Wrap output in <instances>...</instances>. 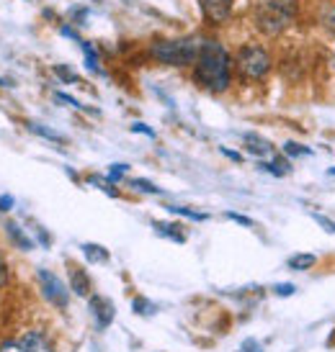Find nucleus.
<instances>
[{"label":"nucleus","instance_id":"23","mask_svg":"<svg viewBox=\"0 0 335 352\" xmlns=\"http://www.w3.org/2000/svg\"><path fill=\"white\" fill-rule=\"evenodd\" d=\"M129 170V165H114L109 170V183H119L121 177H124V173Z\"/></svg>","mask_w":335,"mask_h":352},{"label":"nucleus","instance_id":"12","mask_svg":"<svg viewBox=\"0 0 335 352\" xmlns=\"http://www.w3.org/2000/svg\"><path fill=\"white\" fill-rule=\"evenodd\" d=\"M289 267L292 270H309V267H315L317 265V257L309 252H302V254H294V257H289Z\"/></svg>","mask_w":335,"mask_h":352},{"label":"nucleus","instance_id":"5","mask_svg":"<svg viewBox=\"0 0 335 352\" xmlns=\"http://www.w3.org/2000/svg\"><path fill=\"white\" fill-rule=\"evenodd\" d=\"M39 283L44 296H47V301L59 306V309L68 306V288H65V283L59 280L57 275L50 273V270H39Z\"/></svg>","mask_w":335,"mask_h":352},{"label":"nucleus","instance_id":"20","mask_svg":"<svg viewBox=\"0 0 335 352\" xmlns=\"http://www.w3.org/2000/svg\"><path fill=\"white\" fill-rule=\"evenodd\" d=\"M284 155L286 157H309L312 152L307 147H302V144H296V142H286L284 144Z\"/></svg>","mask_w":335,"mask_h":352},{"label":"nucleus","instance_id":"21","mask_svg":"<svg viewBox=\"0 0 335 352\" xmlns=\"http://www.w3.org/2000/svg\"><path fill=\"white\" fill-rule=\"evenodd\" d=\"M132 306H134V311L142 314V316H150V314H155V306H152L148 298H134V301H132Z\"/></svg>","mask_w":335,"mask_h":352},{"label":"nucleus","instance_id":"34","mask_svg":"<svg viewBox=\"0 0 335 352\" xmlns=\"http://www.w3.org/2000/svg\"><path fill=\"white\" fill-rule=\"evenodd\" d=\"M222 155H227L230 160H235V162H243V155H240V152H232V149H222Z\"/></svg>","mask_w":335,"mask_h":352},{"label":"nucleus","instance_id":"6","mask_svg":"<svg viewBox=\"0 0 335 352\" xmlns=\"http://www.w3.org/2000/svg\"><path fill=\"white\" fill-rule=\"evenodd\" d=\"M199 8L212 26H219L232 13V0H199Z\"/></svg>","mask_w":335,"mask_h":352},{"label":"nucleus","instance_id":"4","mask_svg":"<svg viewBox=\"0 0 335 352\" xmlns=\"http://www.w3.org/2000/svg\"><path fill=\"white\" fill-rule=\"evenodd\" d=\"M235 65H237V72L245 80H263L271 72V67H274V59H271L266 47H261V44H245V47L237 50Z\"/></svg>","mask_w":335,"mask_h":352},{"label":"nucleus","instance_id":"2","mask_svg":"<svg viewBox=\"0 0 335 352\" xmlns=\"http://www.w3.org/2000/svg\"><path fill=\"white\" fill-rule=\"evenodd\" d=\"M296 13H299V0H256L253 6L256 26L266 36L284 34L286 26L296 19Z\"/></svg>","mask_w":335,"mask_h":352},{"label":"nucleus","instance_id":"10","mask_svg":"<svg viewBox=\"0 0 335 352\" xmlns=\"http://www.w3.org/2000/svg\"><path fill=\"white\" fill-rule=\"evenodd\" d=\"M245 147L250 155H256V157L271 155V144H268L263 137H258V134H245Z\"/></svg>","mask_w":335,"mask_h":352},{"label":"nucleus","instance_id":"7","mask_svg":"<svg viewBox=\"0 0 335 352\" xmlns=\"http://www.w3.org/2000/svg\"><path fill=\"white\" fill-rule=\"evenodd\" d=\"M90 311L96 316V324H99L101 329H106L111 322H114V303L109 298H103V296H93L90 298Z\"/></svg>","mask_w":335,"mask_h":352},{"label":"nucleus","instance_id":"36","mask_svg":"<svg viewBox=\"0 0 335 352\" xmlns=\"http://www.w3.org/2000/svg\"><path fill=\"white\" fill-rule=\"evenodd\" d=\"M6 283V263H3V257H0V285Z\"/></svg>","mask_w":335,"mask_h":352},{"label":"nucleus","instance_id":"26","mask_svg":"<svg viewBox=\"0 0 335 352\" xmlns=\"http://www.w3.org/2000/svg\"><path fill=\"white\" fill-rule=\"evenodd\" d=\"M240 352H263V344L258 342V340H245V342L240 344Z\"/></svg>","mask_w":335,"mask_h":352},{"label":"nucleus","instance_id":"11","mask_svg":"<svg viewBox=\"0 0 335 352\" xmlns=\"http://www.w3.org/2000/svg\"><path fill=\"white\" fill-rule=\"evenodd\" d=\"M152 226H155V232H158V234L173 239V242H178V245H183V242H186V234L178 229L181 224H163V221H155Z\"/></svg>","mask_w":335,"mask_h":352},{"label":"nucleus","instance_id":"14","mask_svg":"<svg viewBox=\"0 0 335 352\" xmlns=\"http://www.w3.org/2000/svg\"><path fill=\"white\" fill-rule=\"evenodd\" d=\"M263 167H266L271 175H276V177H284V175H289V173H292L289 157H281V155H278L276 160H274V162H266Z\"/></svg>","mask_w":335,"mask_h":352},{"label":"nucleus","instance_id":"28","mask_svg":"<svg viewBox=\"0 0 335 352\" xmlns=\"http://www.w3.org/2000/svg\"><path fill=\"white\" fill-rule=\"evenodd\" d=\"M312 219H315L317 224L323 226L325 232H330V234H335V224H333V221H330V219H325V216H320V214H315V216H312Z\"/></svg>","mask_w":335,"mask_h":352},{"label":"nucleus","instance_id":"19","mask_svg":"<svg viewBox=\"0 0 335 352\" xmlns=\"http://www.w3.org/2000/svg\"><path fill=\"white\" fill-rule=\"evenodd\" d=\"M54 75H57L62 82H78V75H75V69L72 67H68V65H54Z\"/></svg>","mask_w":335,"mask_h":352},{"label":"nucleus","instance_id":"25","mask_svg":"<svg viewBox=\"0 0 335 352\" xmlns=\"http://www.w3.org/2000/svg\"><path fill=\"white\" fill-rule=\"evenodd\" d=\"M90 183H93V186H99L101 190H106L109 196H119V190H116V188H111V186H114V183H111V186H109V183H106V180H101V177H90Z\"/></svg>","mask_w":335,"mask_h":352},{"label":"nucleus","instance_id":"15","mask_svg":"<svg viewBox=\"0 0 335 352\" xmlns=\"http://www.w3.org/2000/svg\"><path fill=\"white\" fill-rule=\"evenodd\" d=\"M83 252L90 263H109V250L101 245H83Z\"/></svg>","mask_w":335,"mask_h":352},{"label":"nucleus","instance_id":"9","mask_svg":"<svg viewBox=\"0 0 335 352\" xmlns=\"http://www.w3.org/2000/svg\"><path fill=\"white\" fill-rule=\"evenodd\" d=\"M70 288L78 296H88V291H90V278L85 275L83 267H78V265H70Z\"/></svg>","mask_w":335,"mask_h":352},{"label":"nucleus","instance_id":"31","mask_svg":"<svg viewBox=\"0 0 335 352\" xmlns=\"http://www.w3.org/2000/svg\"><path fill=\"white\" fill-rule=\"evenodd\" d=\"M54 98L57 100H62L65 106H72V108H80V103L75 98H70V96H65V93H54Z\"/></svg>","mask_w":335,"mask_h":352},{"label":"nucleus","instance_id":"35","mask_svg":"<svg viewBox=\"0 0 335 352\" xmlns=\"http://www.w3.org/2000/svg\"><path fill=\"white\" fill-rule=\"evenodd\" d=\"M62 34H65V36H70V39H75V41H80V39H78V34H75V31L70 29V26H62Z\"/></svg>","mask_w":335,"mask_h":352},{"label":"nucleus","instance_id":"33","mask_svg":"<svg viewBox=\"0 0 335 352\" xmlns=\"http://www.w3.org/2000/svg\"><path fill=\"white\" fill-rule=\"evenodd\" d=\"M10 208H13V198L0 196V211H10Z\"/></svg>","mask_w":335,"mask_h":352},{"label":"nucleus","instance_id":"24","mask_svg":"<svg viewBox=\"0 0 335 352\" xmlns=\"http://www.w3.org/2000/svg\"><path fill=\"white\" fill-rule=\"evenodd\" d=\"M274 294L276 296H294L296 294V285L294 283H278V285H274Z\"/></svg>","mask_w":335,"mask_h":352},{"label":"nucleus","instance_id":"30","mask_svg":"<svg viewBox=\"0 0 335 352\" xmlns=\"http://www.w3.org/2000/svg\"><path fill=\"white\" fill-rule=\"evenodd\" d=\"M132 131H134V134H145V137L155 139V131H152L150 126H145V124H132Z\"/></svg>","mask_w":335,"mask_h":352},{"label":"nucleus","instance_id":"1","mask_svg":"<svg viewBox=\"0 0 335 352\" xmlns=\"http://www.w3.org/2000/svg\"><path fill=\"white\" fill-rule=\"evenodd\" d=\"M194 80L209 93H225L232 82V65L227 50L214 39L201 41V52L194 65Z\"/></svg>","mask_w":335,"mask_h":352},{"label":"nucleus","instance_id":"32","mask_svg":"<svg viewBox=\"0 0 335 352\" xmlns=\"http://www.w3.org/2000/svg\"><path fill=\"white\" fill-rule=\"evenodd\" d=\"M0 352H23V347L16 342H3L0 344Z\"/></svg>","mask_w":335,"mask_h":352},{"label":"nucleus","instance_id":"17","mask_svg":"<svg viewBox=\"0 0 335 352\" xmlns=\"http://www.w3.org/2000/svg\"><path fill=\"white\" fill-rule=\"evenodd\" d=\"M80 44H83V54H85V67H88L90 72H101L99 54L93 50V44H88V41H80Z\"/></svg>","mask_w":335,"mask_h":352},{"label":"nucleus","instance_id":"3","mask_svg":"<svg viewBox=\"0 0 335 352\" xmlns=\"http://www.w3.org/2000/svg\"><path fill=\"white\" fill-rule=\"evenodd\" d=\"M150 52L163 65L188 67V65H196L199 52H201V39H194V36H186V39H158L150 47Z\"/></svg>","mask_w":335,"mask_h":352},{"label":"nucleus","instance_id":"27","mask_svg":"<svg viewBox=\"0 0 335 352\" xmlns=\"http://www.w3.org/2000/svg\"><path fill=\"white\" fill-rule=\"evenodd\" d=\"M227 219H232V221L247 226V229H250V226H256V224H253V219H247V216H243V214H235V211H230V214H227Z\"/></svg>","mask_w":335,"mask_h":352},{"label":"nucleus","instance_id":"13","mask_svg":"<svg viewBox=\"0 0 335 352\" xmlns=\"http://www.w3.org/2000/svg\"><path fill=\"white\" fill-rule=\"evenodd\" d=\"M6 232H8V236L16 242V247H21V250H31V247H34V242L21 232L19 224H6Z\"/></svg>","mask_w":335,"mask_h":352},{"label":"nucleus","instance_id":"37","mask_svg":"<svg viewBox=\"0 0 335 352\" xmlns=\"http://www.w3.org/2000/svg\"><path fill=\"white\" fill-rule=\"evenodd\" d=\"M327 173H330V175H335V167H330V170H327Z\"/></svg>","mask_w":335,"mask_h":352},{"label":"nucleus","instance_id":"18","mask_svg":"<svg viewBox=\"0 0 335 352\" xmlns=\"http://www.w3.org/2000/svg\"><path fill=\"white\" fill-rule=\"evenodd\" d=\"M170 214H181L186 216V219H191V221H207L209 216L207 214H199V211H194V208H186V206H165Z\"/></svg>","mask_w":335,"mask_h":352},{"label":"nucleus","instance_id":"38","mask_svg":"<svg viewBox=\"0 0 335 352\" xmlns=\"http://www.w3.org/2000/svg\"><path fill=\"white\" fill-rule=\"evenodd\" d=\"M0 85H6V82H3V78H0Z\"/></svg>","mask_w":335,"mask_h":352},{"label":"nucleus","instance_id":"16","mask_svg":"<svg viewBox=\"0 0 335 352\" xmlns=\"http://www.w3.org/2000/svg\"><path fill=\"white\" fill-rule=\"evenodd\" d=\"M29 129L34 131V134H39V137L44 139H50V142H57V144H65L68 139L62 137V134H57L54 129H47V126H41V124H29Z\"/></svg>","mask_w":335,"mask_h":352},{"label":"nucleus","instance_id":"22","mask_svg":"<svg viewBox=\"0 0 335 352\" xmlns=\"http://www.w3.org/2000/svg\"><path fill=\"white\" fill-rule=\"evenodd\" d=\"M132 188H134V190H142V193H163L158 186H152L150 180H142V177L132 180Z\"/></svg>","mask_w":335,"mask_h":352},{"label":"nucleus","instance_id":"29","mask_svg":"<svg viewBox=\"0 0 335 352\" xmlns=\"http://www.w3.org/2000/svg\"><path fill=\"white\" fill-rule=\"evenodd\" d=\"M320 19H323V23H325L327 29H333V31H335V8H327L325 13L320 16Z\"/></svg>","mask_w":335,"mask_h":352},{"label":"nucleus","instance_id":"8","mask_svg":"<svg viewBox=\"0 0 335 352\" xmlns=\"http://www.w3.org/2000/svg\"><path fill=\"white\" fill-rule=\"evenodd\" d=\"M21 347H23V352H54L52 342L41 332H26L21 337Z\"/></svg>","mask_w":335,"mask_h":352}]
</instances>
